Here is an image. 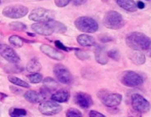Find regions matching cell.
<instances>
[{"label": "cell", "mask_w": 151, "mask_h": 117, "mask_svg": "<svg viewBox=\"0 0 151 117\" xmlns=\"http://www.w3.org/2000/svg\"><path fill=\"white\" fill-rule=\"evenodd\" d=\"M75 56L78 60H81V61H86V60L90 59V54L84 50H81L79 48H76L75 50Z\"/></svg>", "instance_id": "27"}, {"label": "cell", "mask_w": 151, "mask_h": 117, "mask_svg": "<svg viewBox=\"0 0 151 117\" xmlns=\"http://www.w3.org/2000/svg\"><path fill=\"white\" fill-rule=\"evenodd\" d=\"M76 40H77V43L79 44V45L83 46V47L96 46V44H97L95 38L91 37V35H88V34H80V35L77 36Z\"/></svg>", "instance_id": "18"}, {"label": "cell", "mask_w": 151, "mask_h": 117, "mask_svg": "<svg viewBox=\"0 0 151 117\" xmlns=\"http://www.w3.org/2000/svg\"><path fill=\"white\" fill-rule=\"evenodd\" d=\"M40 50L42 54H44L45 56H47L48 58L52 60H56V61H63L65 59V55L63 52H61L60 50H56V48L52 47L50 45L47 44H42L40 46Z\"/></svg>", "instance_id": "14"}, {"label": "cell", "mask_w": 151, "mask_h": 117, "mask_svg": "<svg viewBox=\"0 0 151 117\" xmlns=\"http://www.w3.org/2000/svg\"><path fill=\"white\" fill-rule=\"evenodd\" d=\"M26 69H27V71L30 72V73L39 72L40 69H41V64L38 61V59L33 58L28 62V64H27V66H26Z\"/></svg>", "instance_id": "21"}, {"label": "cell", "mask_w": 151, "mask_h": 117, "mask_svg": "<svg viewBox=\"0 0 151 117\" xmlns=\"http://www.w3.org/2000/svg\"><path fill=\"white\" fill-rule=\"evenodd\" d=\"M9 115L12 117H24L27 116V111L21 108H12L9 110Z\"/></svg>", "instance_id": "24"}, {"label": "cell", "mask_w": 151, "mask_h": 117, "mask_svg": "<svg viewBox=\"0 0 151 117\" xmlns=\"http://www.w3.org/2000/svg\"><path fill=\"white\" fill-rule=\"evenodd\" d=\"M76 29L83 33H95L99 30V25L95 19L91 17H79L74 22Z\"/></svg>", "instance_id": "5"}, {"label": "cell", "mask_w": 151, "mask_h": 117, "mask_svg": "<svg viewBox=\"0 0 151 117\" xmlns=\"http://www.w3.org/2000/svg\"><path fill=\"white\" fill-rule=\"evenodd\" d=\"M119 80L123 85L127 88H138L142 85L144 82L143 76L132 70L122 72L119 76Z\"/></svg>", "instance_id": "4"}, {"label": "cell", "mask_w": 151, "mask_h": 117, "mask_svg": "<svg viewBox=\"0 0 151 117\" xmlns=\"http://www.w3.org/2000/svg\"><path fill=\"white\" fill-rule=\"evenodd\" d=\"M28 7L22 4H12L8 5L2 10V14L5 18L9 19H21L28 14Z\"/></svg>", "instance_id": "9"}, {"label": "cell", "mask_w": 151, "mask_h": 117, "mask_svg": "<svg viewBox=\"0 0 151 117\" xmlns=\"http://www.w3.org/2000/svg\"><path fill=\"white\" fill-rule=\"evenodd\" d=\"M103 2H108V1H110V0H102Z\"/></svg>", "instance_id": "42"}, {"label": "cell", "mask_w": 151, "mask_h": 117, "mask_svg": "<svg viewBox=\"0 0 151 117\" xmlns=\"http://www.w3.org/2000/svg\"><path fill=\"white\" fill-rule=\"evenodd\" d=\"M32 30L35 33L42 36H50L54 33H65L67 31V27L61 22L52 20L45 23H34L31 26Z\"/></svg>", "instance_id": "1"}, {"label": "cell", "mask_w": 151, "mask_h": 117, "mask_svg": "<svg viewBox=\"0 0 151 117\" xmlns=\"http://www.w3.org/2000/svg\"><path fill=\"white\" fill-rule=\"evenodd\" d=\"M129 58L135 65H143L146 62L145 55L140 50H132L129 54Z\"/></svg>", "instance_id": "19"}, {"label": "cell", "mask_w": 151, "mask_h": 117, "mask_svg": "<svg viewBox=\"0 0 151 117\" xmlns=\"http://www.w3.org/2000/svg\"><path fill=\"white\" fill-rule=\"evenodd\" d=\"M0 4H1V0H0Z\"/></svg>", "instance_id": "43"}, {"label": "cell", "mask_w": 151, "mask_h": 117, "mask_svg": "<svg viewBox=\"0 0 151 117\" xmlns=\"http://www.w3.org/2000/svg\"><path fill=\"white\" fill-rule=\"evenodd\" d=\"M42 80H43L44 85H45V86H48V88H52V86H56V85H57V81L54 79V78L46 77V78H44V79H42Z\"/></svg>", "instance_id": "29"}, {"label": "cell", "mask_w": 151, "mask_h": 117, "mask_svg": "<svg viewBox=\"0 0 151 117\" xmlns=\"http://www.w3.org/2000/svg\"><path fill=\"white\" fill-rule=\"evenodd\" d=\"M117 5L129 12H135L138 9L134 0H116Z\"/></svg>", "instance_id": "20"}, {"label": "cell", "mask_w": 151, "mask_h": 117, "mask_svg": "<svg viewBox=\"0 0 151 117\" xmlns=\"http://www.w3.org/2000/svg\"><path fill=\"white\" fill-rule=\"evenodd\" d=\"M86 1H88V0H70V2H72V3H73L74 5H76V6L82 5V4H84Z\"/></svg>", "instance_id": "36"}, {"label": "cell", "mask_w": 151, "mask_h": 117, "mask_svg": "<svg viewBox=\"0 0 151 117\" xmlns=\"http://www.w3.org/2000/svg\"><path fill=\"white\" fill-rule=\"evenodd\" d=\"M95 59L100 65H106L108 63V55L106 52L105 47L102 45H97L96 44V50H95Z\"/></svg>", "instance_id": "15"}, {"label": "cell", "mask_w": 151, "mask_h": 117, "mask_svg": "<svg viewBox=\"0 0 151 117\" xmlns=\"http://www.w3.org/2000/svg\"><path fill=\"white\" fill-rule=\"evenodd\" d=\"M9 89H10V90H12L14 93H16V95H19V93H21V89L17 88V85H16V86H14V85L9 86Z\"/></svg>", "instance_id": "37"}, {"label": "cell", "mask_w": 151, "mask_h": 117, "mask_svg": "<svg viewBox=\"0 0 151 117\" xmlns=\"http://www.w3.org/2000/svg\"><path fill=\"white\" fill-rule=\"evenodd\" d=\"M8 41H9V43L12 44V46H14V47H22L23 45H24L25 43V39H23L22 37H20V36L18 35H12L9 36V38H8Z\"/></svg>", "instance_id": "23"}, {"label": "cell", "mask_w": 151, "mask_h": 117, "mask_svg": "<svg viewBox=\"0 0 151 117\" xmlns=\"http://www.w3.org/2000/svg\"><path fill=\"white\" fill-rule=\"evenodd\" d=\"M150 1H151V0H150Z\"/></svg>", "instance_id": "44"}, {"label": "cell", "mask_w": 151, "mask_h": 117, "mask_svg": "<svg viewBox=\"0 0 151 117\" xmlns=\"http://www.w3.org/2000/svg\"><path fill=\"white\" fill-rule=\"evenodd\" d=\"M55 44H56V46L59 48V50H65V52H70V50H74V48H70V47H68V46L64 45V44L62 43L61 41H59V40H56V41H55Z\"/></svg>", "instance_id": "32"}, {"label": "cell", "mask_w": 151, "mask_h": 117, "mask_svg": "<svg viewBox=\"0 0 151 117\" xmlns=\"http://www.w3.org/2000/svg\"><path fill=\"white\" fill-rule=\"evenodd\" d=\"M99 40L102 42V43H107V42L113 41V38H112L111 36H108V35H100Z\"/></svg>", "instance_id": "33"}, {"label": "cell", "mask_w": 151, "mask_h": 117, "mask_svg": "<svg viewBox=\"0 0 151 117\" xmlns=\"http://www.w3.org/2000/svg\"><path fill=\"white\" fill-rule=\"evenodd\" d=\"M8 80H9V82H12L14 85L21 86V88H30V84L27 83L26 81H24V80L21 79V78L16 77V76H8Z\"/></svg>", "instance_id": "22"}, {"label": "cell", "mask_w": 151, "mask_h": 117, "mask_svg": "<svg viewBox=\"0 0 151 117\" xmlns=\"http://www.w3.org/2000/svg\"><path fill=\"white\" fill-rule=\"evenodd\" d=\"M145 52H146V55H147V56L149 57V58H151V44H150V46L147 48V50H146Z\"/></svg>", "instance_id": "39"}, {"label": "cell", "mask_w": 151, "mask_h": 117, "mask_svg": "<svg viewBox=\"0 0 151 117\" xmlns=\"http://www.w3.org/2000/svg\"><path fill=\"white\" fill-rule=\"evenodd\" d=\"M103 24L106 28L110 30H119L125 25V21L122 16L115 10H110L105 14L103 19Z\"/></svg>", "instance_id": "3"}, {"label": "cell", "mask_w": 151, "mask_h": 117, "mask_svg": "<svg viewBox=\"0 0 151 117\" xmlns=\"http://www.w3.org/2000/svg\"><path fill=\"white\" fill-rule=\"evenodd\" d=\"M70 3V0H55V4L58 7H65Z\"/></svg>", "instance_id": "34"}, {"label": "cell", "mask_w": 151, "mask_h": 117, "mask_svg": "<svg viewBox=\"0 0 151 117\" xmlns=\"http://www.w3.org/2000/svg\"><path fill=\"white\" fill-rule=\"evenodd\" d=\"M88 116L90 117H105V115H103V114L100 113V112H98V111H95V110H91V111H90Z\"/></svg>", "instance_id": "35"}, {"label": "cell", "mask_w": 151, "mask_h": 117, "mask_svg": "<svg viewBox=\"0 0 151 117\" xmlns=\"http://www.w3.org/2000/svg\"><path fill=\"white\" fill-rule=\"evenodd\" d=\"M38 110H39V112L42 115L54 116L60 113L62 111V107L58 102L50 99V100H43V101L40 102Z\"/></svg>", "instance_id": "8"}, {"label": "cell", "mask_w": 151, "mask_h": 117, "mask_svg": "<svg viewBox=\"0 0 151 117\" xmlns=\"http://www.w3.org/2000/svg\"><path fill=\"white\" fill-rule=\"evenodd\" d=\"M6 97H7V95H6L5 93H0V101H1V100H3V99H5Z\"/></svg>", "instance_id": "40"}, {"label": "cell", "mask_w": 151, "mask_h": 117, "mask_svg": "<svg viewBox=\"0 0 151 117\" xmlns=\"http://www.w3.org/2000/svg\"><path fill=\"white\" fill-rule=\"evenodd\" d=\"M2 38H3V34H2V32L0 31V40H1Z\"/></svg>", "instance_id": "41"}, {"label": "cell", "mask_w": 151, "mask_h": 117, "mask_svg": "<svg viewBox=\"0 0 151 117\" xmlns=\"http://www.w3.org/2000/svg\"><path fill=\"white\" fill-rule=\"evenodd\" d=\"M66 116L67 117H81L82 113L78 109L75 108H70L66 111Z\"/></svg>", "instance_id": "28"}, {"label": "cell", "mask_w": 151, "mask_h": 117, "mask_svg": "<svg viewBox=\"0 0 151 117\" xmlns=\"http://www.w3.org/2000/svg\"><path fill=\"white\" fill-rule=\"evenodd\" d=\"M8 27H9L10 29L14 30V31H25V30L27 29L26 25L21 22H12L8 25Z\"/></svg>", "instance_id": "26"}, {"label": "cell", "mask_w": 151, "mask_h": 117, "mask_svg": "<svg viewBox=\"0 0 151 117\" xmlns=\"http://www.w3.org/2000/svg\"><path fill=\"white\" fill-rule=\"evenodd\" d=\"M136 5H137L138 9H143V8H145V3H144L143 1H137L136 2Z\"/></svg>", "instance_id": "38"}, {"label": "cell", "mask_w": 151, "mask_h": 117, "mask_svg": "<svg viewBox=\"0 0 151 117\" xmlns=\"http://www.w3.org/2000/svg\"><path fill=\"white\" fill-rule=\"evenodd\" d=\"M107 55H108V58H111L112 60H114V61H118L120 57L118 50H111L110 52H107Z\"/></svg>", "instance_id": "30"}, {"label": "cell", "mask_w": 151, "mask_h": 117, "mask_svg": "<svg viewBox=\"0 0 151 117\" xmlns=\"http://www.w3.org/2000/svg\"><path fill=\"white\" fill-rule=\"evenodd\" d=\"M29 79V81L32 82V83H39V82L42 81V79H43V77H42V74L38 73V72H35V73H32L30 75L27 76Z\"/></svg>", "instance_id": "25"}, {"label": "cell", "mask_w": 151, "mask_h": 117, "mask_svg": "<svg viewBox=\"0 0 151 117\" xmlns=\"http://www.w3.org/2000/svg\"><path fill=\"white\" fill-rule=\"evenodd\" d=\"M22 70H23L22 68H19L17 65L7 66V67H5V71L9 72V73H16V72H21Z\"/></svg>", "instance_id": "31"}, {"label": "cell", "mask_w": 151, "mask_h": 117, "mask_svg": "<svg viewBox=\"0 0 151 117\" xmlns=\"http://www.w3.org/2000/svg\"><path fill=\"white\" fill-rule=\"evenodd\" d=\"M56 17V12L52 9H46V8H36L32 10L29 14V20L33 21L34 23H45L52 21Z\"/></svg>", "instance_id": "7"}, {"label": "cell", "mask_w": 151, "mask_h": 117, "mask_svg": "<svg viewBox=\"0 0 151 117\" xmlns=\"http://www.w3.org/2000/svg\"><path fill=\"white\" fill-rule=\"evenodd\" d=\"M54 74L56 76L57 80L60 83L63 84H70L73 80L71 72L69 71L67 67H65L62 64H57L54 67Z\"/></svg>", "instance_id": "11"}, {"label": "cell", "mask_w": 151, "mask_h": 117, "mask_svg": "<svg viewBox=\"0 0 151 117\" xmlns=\"http://www.w3.org/2000/svg\"><path fill=\"white\" fill-rule=\"evenodd\" d=\"M125 44L132 50L146 52L151 44V38L142 32H131L125 37Z\"/></svg>", "instance_id": "2"}, {"label": "cell", "mask_w": 151, "mask_h": 117, "mask_svg": "<svg viewBox=\"0 0 151 117\" xmlns=\"http://www.w3.org/2000/svg\"><path fill=\"white\" fill-rule=\"evenodd\" d=\"M98 98L100 101L109 108H115L120 105L121 101H122V97L119 93H109L107 89H100L97 93Z\"/></svg>", "instance_id": "6"}, {"label": "cell", "mask_w": 151, "mask_h": 117, "mask_svg": "<svg viewBox=\"0 0 151 117\" xmlns=\"http://www.w3.org/2000/svg\"><path fill=\"white\" fill-rule=\"evenodd\" d=\"M74 102H75L76 105L81 107L82 109H88L93 104L91 95L86 93H81V91L76 93L74 95Z\"/></svg>", "instance_id": "13"}, {"label": "cell", "mask_w": 151, "mask_h": 117, "mask_svg": "<svg viewBox=\"0 0 151 117\" xmlns=\"http://www.w3.org/2000/svg\"><path fill=\"white\" fill-rule=\"evenodd\" d=\"M24 98L32 104H36V103H40L41 101H43L45 98L43 97L40 91L37 90H28L24 93Z\"/></svg>", "instance_id": "17"}, {"label": "cell", "mask_w": 151, "mask_h": 117, "mask_svg": "<svg viewBox=\"0 0 151 117\" xmlns=\"http://www.w3.org/2000/svg\"><path fill=\"white\" fill-rule=\"evenodd\" d=\"M0 55L2 58L12 64H18L20 62V57L16 52V50L6 44H0Z\"/></svg>", "instance_id": "12"}, {"label": "cell", "mask_w": 151, "mask_h": 117, "mask_svg": "<svg viewBox=\"0 0 151 117\" xmlns=\"http://www.w3.org/2000/svg\"><path fill=\"white\" fill-rule=\"evenodd\" d=\"M50 99L58 103H66L70 99V93L67 89H59L50 95Z\"/></svg>", "instance_id": "16"}, {"label": "cell", "mask_w": 151, "mask_h": 117, "mask_svg": "<svg viewBox=\"0 0 151 117\" xmlns=\"http://www.w3.org/2000/svg\"><path fill=\"white\" fill-rule=\"evenodd\" d=\"M131 104L133 109L140 114L147 113L150 110V103L140 93H134L131 97Z\"/></svg>", "instance_id": "10"}]
</instances>
